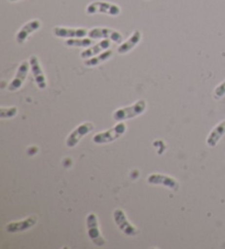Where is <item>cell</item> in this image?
<instances>
[{"label":"cell","mask_w":225,"mask_h":249,"mask_svg":"<svg viewBox=\"0 0 225 249\" xmlns=\"http://www.w3.org/2000/svg\"><path fill=\"white\" fill-rule=\"evenodd\" d=\"M9 1H12V2H15V1H18V0H9Z\"/></svg>","instance_id":"44dd1931"},{"label":"cell","mask_w":225,"mask_h":249,"mask_svg":"<svg viewBox=\"0 0 225 249\" xmlns=\"http://www.w3.org/2000/svg\"><path fill=\"white\" fill-rule=\"evenodd\" d=\"M127 132V124L124 122H119L113 127L109 128L105 132H100L94 136L93 141L96 144H108L120 139Z\"/></svg>","instance_id":"7a4b0ae2"},{"label":"cell","mask_w":225,"mask_h":249,"mask_svg":"<svg viewBox=\"0 0 225 249\" xmlns=\"http://www.w3.org/2000/svg\"><path fill=\"white\" fill-rule=\"evenodd\" d=\"M142 40V33L138 30H135L132 33V36H130L127 41L122 42L118 47V53L119 54H127L130 51H132L138 43Z\"/></svg>","instance_id":"9a60e30c"},{"label":"cell","mask_w":225,"mask_h":249,"mask_svg":"<svg viewBox=\"0 0 225 249\" xmlns=\"http://www.w3.org/2000/svg\"><path fill=\"white\" fill-rule=\"evenodd\" d=\"M65 44L67 46L72 47H89L92 44H94L93 38H84V37H75V38H68L65 42Z\"/></svg>","instance_id":"ac0fdd59"},{"label":"cell","mask_w":225,"mask_h":249,"mask_svg":"<svg viewBox=\"0 0 225 249\" xmlns=\"http://www.w3.org/2000/svg\"><path fill=\"white\" fill-rule=\"evenodd\" d=\"M147 181L150 184H159V186H164L171 189L174 191H178L179 183L176 179L169 177V176L162 175V174H152L147 178Z\"/></svg>","instance_id":"30bf717a"},{"label":"cell","mask_w":225,"mask_h":249,"mask_svg":"<svg viewBox=\"0 0 225 249\" xmlns=\"http://www.w3.org/2000/svg\"><path fill=\"white\" fill-rule=\"evenodd\" d=\"M145 110H146L145 100H138L132 106L125 107V108H120L116 110L113 113V119L114 121L123 122L125 120L134 119L138 117V115L144 113Z\"/></svg>","instance_id":"6da1fadb"},{"label":"cell","mask_w":225,"mask_h":249,"mask_svg":"<svg viewBox=\"0 0 225 249\" xmlns=\"http://www.w3.org/2000/svg\"><path fill=\"white\" fill-rule=\"evenodd\" d=\"M86 12L88 15H96L103 14L112 17H118L121 14V8L114 3L107 2V1H94L89 3L86 8Z\"/></svg>","instance_id":"3957f363"},{"label":"cell","mask_w":225,"mask_h":249,"mask_svg":"<svg viewBox=\"0 0 225 249\" xmlns=\"http://www.w3.org/2000/svg\"><path fill=\"white\" fill-rule=\"evenodd\" d=\"M29 62H30V66H31L32 75L34 77V80H36L38 87L40 89H45L47 86L46 77L44 75V71L42 70L40 62H38V58L36 56V55H31Z\"/></svg>","instance_id":"9c48e42d"},{"label":"cell","mask_w":225,"mask_h":249,"mask_svg":"<svg viewBox=\"0 0 225 249\" xmlns=\"http://www.w3.org/2000/svg\"><path fill=\"white\" fill-rule=\"evenodd\" d=\"M41 28V21L38 19H34L29 21V22L25 23L22 28L19 30V32L17 33L16 41L19 43V44H23V43L28 40V37L31 36L33 32L38 31V29Z\"/></svg>","instance_id":"8fae6325"},{"label":"cell","mask_w":225,"mask_h":249,"mask_svg":"<svg viewBox=\"0 0 225 249\" xmlns=\"http://www.w3.org/2000/svg\"><path fill=\"white\" fill-rule=\"evenodd\" d=\"M94 130V125L93 122H85L80 125L77 126L71 134L67 136L66 139V146L69 148L75 147V146L79 143L84 136L89 134L90 132Z\"/></svg>","instance_id":"52a82bcc"},{"label":"cell","mask_w":225,"mask_h":249,"mask_svg":"<svg viewBox=\"0 0 225 249\" xmlns=\"http://www.w3.org/2000/svg\"><path fill=\"white\" fill-rule=\"evenodd\" d=\"M87 30L84 28H64V27H55L53 29V34L57 37H67V38H75V37H84L88 36Z\"/></svg>","instance_id":"7c38bea8"},{"label":"cell","mask_w":225,"mask_h":249,"mask_svg":"<svg viewBox=\"0 0 225 249\" xmlns=\"http://www.w3.org/2000/svg\"><path fill=\"white\" fill-rule=\"evenodd\" d=\"M88 36L93 40H98V38H102V40H111L114 43L121 44L123 41V36L119 31L112 30L109 28H94L88 32Z\"/></svg>","instance_id":"8992f818"},{"label":"cell","mask_w":225,"mask_h":249,"mask_svg":"<svg viewBox=\"0 0 225 249\" xmlns=\"http://www.w3.org/2000/svg\"><path fill=\"white\" fill-rule=\"evenodd\" d=\"M110 46H111L110 40H102L101 42L97 43V44H94V46L88 47L87 50L83 51V52H81V54H80V57L83 59H88L90 57H94L98 54L105 52V51L109 49Z\"/></svg>","instance_id":"5bb4252c"},{"label":"cell","mask_w":225,"mask_h":249,"mask_svg":"<svg viewBox=\"0 0 225 249\" xmlns=\"http://www.w3.org/2000/svg\"><path fill=\"white\" fill-rule=\"evenodd\" d=\"M37 216H30L22 221L9 223V224L6 226V230L7 231H9V233H21V231L32 229V227L37 224Z\"/></svg>","instance_id":"4fadbf2b"},{"label":"cell","mask_w":225,"mask_h":249,"mask_svg":"<svg viewBox=\"0 0 225 249\" xmlns=\"http://www.w3.org/2000/svg\"><path fill=\"white\" fill-rule=\"evenodd\" d=\"M29 70H31V66H30V62L24 61L19 65L18 71H17L16 75L14 77V79L11 80V83L8 86V90L9 91H16L21 88V86L23 85V83L27 79Z\"/></svg>","instance_id":"ba28073f"},{"label":"cell","mask_w":225,"mask_h":249,"mask_svg":"<svg viewBox=\"0 0 225 249\" xmlns=\"http://www.w3.org/2000/svg\"><path fill=\"white\" fill-rule=\"evenodd\" d=\"M18 113V108L17 107H10V108H1L0 109V118L1 119H9L14 118Z\"/></svg>","instance_id":"d6986e66"},{"label":"cell","mask_w":225,"mask_h":249,"mask_svg":"<svg viewBox=\"0 0 225 249\" xmlns=\"http://www.w3.org/2000/svg\"><path fill=\"white\" fill-rule=\"evenodd\" d=\"M225 135V120L221 123H219L213 130L211 131V133L207 136L206 139V144L209 147H215L220 140Z\"/></svg>","instance_id":"2e32d148"},{"label":"cell","mask_w":225,"mask_h":249,"mask_svg":"<svg viewBox=\"0 0 225 249\" xmlns=\"http://www.w3.org/2000/svg\"><path fill=\"white\" fill-rule=\"evenodd\" d=\"M224 96H225V80L222 84H220L214 90V98L215 99H220Z\"/></svg>","instance_id":"ffe728a7"},{"label":"cell","mask_w":225,"mask_h":249,"mask_svg":"<svg viewBox=\"0 0 225 249\" xmlns=\"http://www.w3.org/2000/svg\"><path fill=\"white\" fill-rule=\"evenodd\" d=\"M86 223H87L88 236H89V238L92 239V242L98 247L105 246L106 239L102 237L100 230H99L98 218H97L96 214H94V213L88 214L87 218H86Z\"/></svg>","instance_id":"277c9868"},{"label":"cell","mask_w":225,"mask_h":249,"mask_svg":"<svg viewBox=\"0 0 225 249\" xmlns=\"http://www.w3.org/2000/svg\"><path fill=\"white\" fill-rule=\"evenodd\" d=\"M113 220L116 226L119 227V230L128 236H136L140 234V230L137 229L136 226H134L133 224L130 223L128 220L127 215L123 212V210L121 209H116L113 212Z\"/></svg>","instance_id":"5b68a950"},{"label":"cell","mask_w":225,"mask_h":249,"mask_svg":"<svg viewBox=\"0 0 225 249\" xmlns=\"http://www.w3.org/2000/svg\"><path fill=\"white\" fill-rule=\"evenodd\" d=\"M111 56H112V51L107 50V51H105V52L96 55V56L90 57L88 59H85L84 64H85V66H87V67H94V66L100 65V64L103 62L108 61V59H109Z\"/></svg>","instance_id":"e0dca14e"}]
</instances>
